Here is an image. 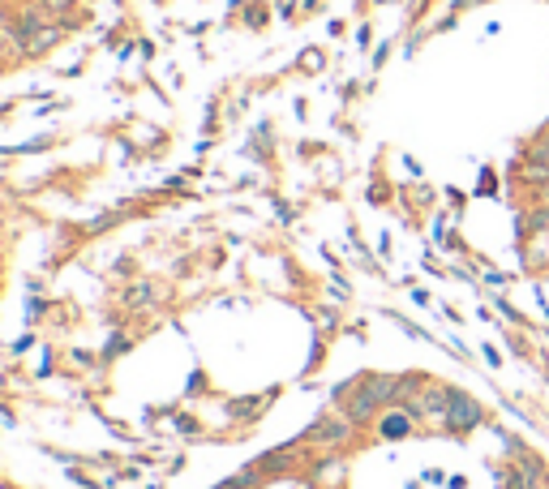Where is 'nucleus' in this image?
I'll return each mask as SVG.
<instances>
[{"mask_svg":"<svg viewBox=\"0 0 549 489\" xmlns=\"http://www.w3.org/2000/svg\"><path fill=\"white\" fill-rule=\"evenodd\" d=\"M447 425L451 430H472L481 425V404L464 391H451V404H447Z\"/></svg>","mask_w":549,"mask_h":489,"instance_id":"obj_1","label":"nucleus"},{"mask_svg":"<svg viewBox=\"0 0 549 489\" xmlns=\"http://www.w3.org/2000/svg\"><path fill=\"white\" fill-rule=\"evenodd\" d=\"M348 438V421H322L309 430V442H344Z\"/></svg>","mask_w":549,"mask_h":489,"instance_id":"obj_2","label":"nucleus"},{"mask_svg":"<svg viewBox=\"0 0 549 489\" xmlns=\"http://www.w3.org/2000/svg\"><path fill=\"white\" fill-rule=\"evenodd\" d=\"M412 430V412L399 408V412H387V421H382V438H404Z\"/></svg>","mask_w":549,"mask_h":489,"instance_id":"obj_3","label":"nucleus"},{"mask_svg":"<svg viewBox=\"0 0 549 489\" xmlns=\"http://www.w3.org/2000/svg\"><path fill=\"white\" fill-rule=\"evenodd\" d=\"M502 481H507V489H532V476L524 468H510L502 472Z\"/></svg>","mask_w":549,"mask_h":489,"instance_id":"obj_4","label":"nucleus"},{"mask_svg":"<svg viewBox=\"0 0 549 489\" xmlns=\"http://www.w3.org/2000/svg\"><path fill=\"white\" fill-rule=\"evenodd\" d=\"M549 228V206L545 211H536V215H532V232H545Z\"/></svg>","mask_w":549,"mask_h":489,"instance_id":"obj_5","label":"nucleus"},{"mask_svg":"<svg viewBox=\"0 0 549 489\" xmlns=\"http://www.w3.org/2000/svg\"><path fill=\"white\" fill-rule=\"evenodd\" d=\"M545 197H549V189H545Z\"/></svg>","mask_w":549,"mask_h":489,"instance_id":"obj_6","label":"nucleus"},{"mask_svg":"<svg viewBox=\"0 0 549 489\" xmlns=\"http://www.w3.org/2000/svg\"><path fill=\"white\" fill-rule=\"evenodd\" d=\"M0 22H4V18H0Z\"/></svg>","mask_w":549,"mask_h":489,"instance_id":"obj_7","label":"nucleus"}]
</instances>
